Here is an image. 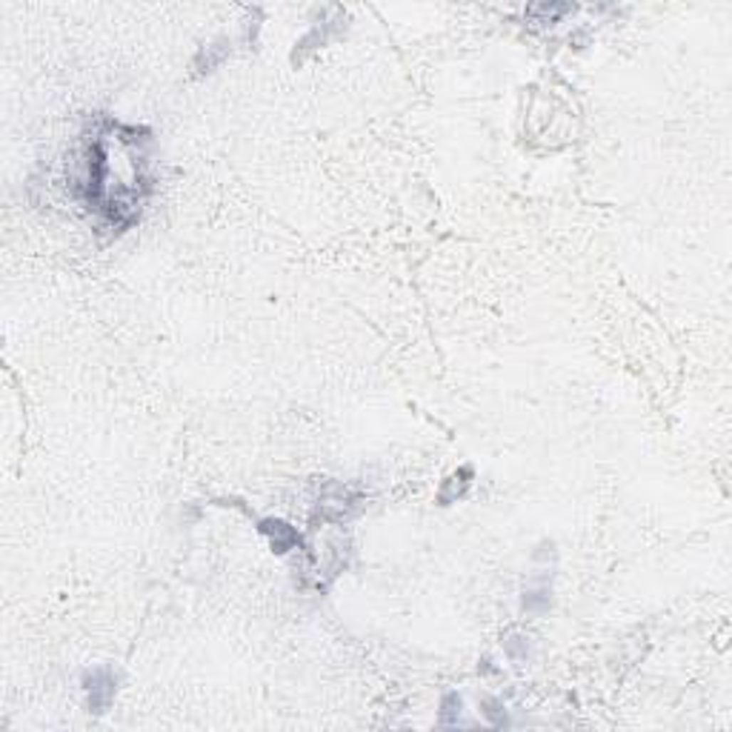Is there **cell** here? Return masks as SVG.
Wrapping results in <instances>:
<instances>
[{"mask_svg": "<svg viewBox=\"0 0 732 732\" xmlns=\"http://www.w3.org/2000/svg\"><path fill=\"white\" fill-rule=\"evenodd\" d=\"M115 689H117V686H115L112 669L100 666V669L89 672V675H86V692H89V706H92V712H103V709L112 704Z\"/></svg>", "mask_w": 732, "mask_h": 732, "instance_id": "obj_1", "label": "cell"}, {"mask_svg": "<svg viewBox=\"0 0 732 732\" xmlns=\"http://www.w3.org/2000/svg\"><path fill=\"white\" fill-rule=\"evenodd\" d=\"M263 532H269V535H272V546H275V553H286V549L298 540L295 529H289L283 521H266V523H263Z\"/></svg>", "mask_w": 732, "mask_h": 732, "instance_id": "obj_2", "label": "cell"}, {"mask_svg": "<svg viewBox=\"0 0 732 732\" xmlns=\"http://www.w3.org/2000/svg\"><path fill=\"white\" fill-rule=\"evenodd\" d=\"M549 601H553V590H549V584H535L523 592V610L526 612H540V610L549 607Z\"/></svg>", "mask_w": 732, "mask_h": 732, "instance_id": "obj_3", "label": "cell"}, {"mask_svg": "<svg viewBox=\"0 0 732 732\" xmlns=\"http://www.w3.org/2000/svg\"><path fill=\"white\" fill-rule=\"evenodd\" d=\"M503 649L512 661H526L529 658V638L526 635H518V632H509L503 638Z\"/></svg>", "mask_w": 732, "mask_h": 732, "instance_id": "obj_4", "label": "cell"}, {"mask_svg": "<svg viewBox=\"0 0 732 732\" xmlns=\"http://www.w3.org/2000/svg\"><path fill=\"white\" fill-rule=\"evenodd\" d=\"M449 715H461V698H458L455 692H449V695L444 698V712H441V723H446V721H449Z\"/></svg>", "mask_w": 732, "mask_h": 732, "instance_id": "obj_5", "label": "cell"}, {"mask_svg": "<svg viewBox=\"0 0 732 732\" xmlns=\"http://www.w3.org/2000/svg\"><path fill=\"white\" fill-rule=\"evenodd\" d=\"M224 55H226V49H209V55H204V58H206V72H209V69H212Z\"/></svg>", "mask_w": 732, "mask_h": 732, "instance_id": "obj_6", "label": "cell"}]
</instances>
